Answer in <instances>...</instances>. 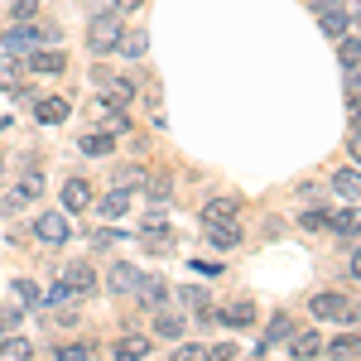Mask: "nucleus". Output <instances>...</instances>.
Returning <instances> with one entry per match:
<instances>
[{
    "mask_svg": "<svg viewBox=\"0 0 361 361\" xmlns=\"http://www.w3.org/2000/svg\"><path fill=\"white\" fill-rule=\"evenodd\" d=\"M135 299L145 308H164L169 304V284L159 275H140V284H135Z\"/></svg>",
    "mask_w": 361,
    "mask_h": 361,
    "instance_id": "obj_10",
    "label": "nucleus"
},
{
    "mask_svg": "<svg viewBox=\"0 0 361 361\" xmlns=\"http://www.w3.org/2000/svg\"><path fill=\"white\" fill-rule=\"evenodd\" d=\"M58 357H63V361H92L97 352H92L87 342H68V347H58Z\"/></svg>",
    "mask_w": 361,
    "mask_h": 361,
    "instance_id": "obj_33",
    "label": "nucleus"
},
{
    "mask_svg": "<svg viewBox=\"0 0 361 361\" xmlns=\"http://www.w3.org/2000/svg\"><path fill=\"white\" fill-rule=\"evenodd\" d=\"M222 323H226V328H255V304H246V299H241V304H231L222 313Z\"/></svg>",
    "mask_w": 361,
    "mask_h": 361,
    "instance_id": "obj_25",
    "label": "nucleus"
},
{
    "mask_svg": "<svg viewBox=\"0 0 361 361\" xmlns=\"http://www.w3.org/2000/svg\"><path fill=\"white\" fill-rule=\"evenodd\" d=\"M111 357H116V361H140V357H149V337H121Z\"/></svg>",
    "mask_w": 361,
    "mask_h": 361,
    "instance_id": "obj_20",
    "label": "nucleus"
},
{
    "mask_svg": "<svg viewBox=\"0 0 361 361\" xmlns=\"http://www.w3.org/2000/svg\"><path fill=\"white\" fill-rule=\"evenodd\" d=\"M333 193L361 197V169H337V173H333Z\"/></svg>",
    "mask_w": 361,
    "mask_h": 361,
    "instance_id": "obj_22",
    "label": "nucleus"
},
{
    "mask_svg": "<svg viewBox=\"0 0 361 361\" xmlns=\"http://www.w3.org/2000/svg\"><path fill=\"white\" fill-rule=\"evenodd\" d=\"M29 68L44 73V78H58V73L68 68V54H63V49H29Z\"/></svg>",
    "mask_w": 361,
    "mask_h": 361,
    "instance_id": "obj_8",
    "label": "nucleus"
},
{
    "mask_svg": "<svg viewBox=\"0 0 361 361\" xmlns=\"http://www.w3.org/2000/svg\"><path fill=\"white\" fill-rule=\"evenodd\" d=\"M130 202H135V197H130V188H121V183H116L111 193L102 197V202H92V207L102 212V222H121V217L130 212Z\"/></svg>",
    "mask_w": 361,
    "mask_h": 361,
    "instance_id": "obj_6",
    "label": "nucleus"
},
{
    "mask_svg": "<svg viewBox=\"0 0 361 361\" xmlns=\"http://www.w3.org/2000/svg\"><path fill=\"white\" fill-rule=\"evenodd\" d=\"M284 337H294V323H289V318L279 313V318H270V323H265V342H260L255 352H265L270 342H284Z\"/></svg>",
    "mask_w": 361,
    "mask_h": 361,
    "instance_id": "obj_27",
    "label": "nucleus"
},
{
    "mask_svg": "<svg viewBox=\"0 0 361 361\" xmlns=\"http://www.w3.org/2000/svg\"><path fill=\"white\" fill-rule=\"evenodd\" d=\"M116 183H121V188H140V183H145V169H121Z\"/></svg>",
    "mask_w": 361,
    "mask_h": 361,
    "instance_id": "obj_36",
    "label": "nucleus"
},
{
    "mask_svg": "<svg viewBox=\"0 0 361 361\" xmlns=\"http://www.w3.org/2000/svg\"><path fill=\"white\" fill-rule=\"evenodd\" d=\"M323 352V337L318 333H294L289 337V357H318Z\"/></svg>",
    "mask_w": 361,
    "mask_h": 361,
    "instance_id": "obj_24",
    "label": "nucleus"
},
{
    "mask_svg": "<svg viewBox=\"0 0 361 361\" xmlns=\"http://www.w3.org/2000/svg\"><path fill=\"white\" fill-rule=\"evenodd\" d=\"M34 236H39V246H68L73 241V212H39Z\"/></svg>",
    "mask_w": 361,
    "mask_h": 361,
    "instance_id": "obj_2",
    "label": "nucleus"
},
{
    "mask_svg": "<svg viewBox=\"0 0 361 361\" xmlns=\"http://www.w3.org/2000/svg\"><path fill=\"white\" fill-rule=\"evenodd\" d=\"M78 149H82L87 159H106V154L116 149V140H111V130H92V135L78 140Z\"/></svg>",
    "mask_w": 361,
    "mask_h": 361,
    "instance_id": "obj_17",
    "label": "nucleus"
},
{
    "mask_svg": "<svg viewBox=\"0 0 361 361\" xmlns=\"http://www.w3.org/2000/svg\"><path fill=\"white\" fill-rule=\"evenodd\" d=\"M121 15H111V10H102V15H92V25H87V49L97 58L116 54V44H121Z\"/></svg>",
    "mask_w": 361,
    "mask_h": 361,
    "instance_id": "obj_1",
    "label": "nucleus"
},
{
    "mask_svg": "<svg viewBox=\"0 0 361 361\" xmlns=\"http://www.w3.org/2000/svg\"><path fill=\"white\" fill-rule=\"evenodd\" d=\"M39 193H44V169L29 164L25 173H20V183H15V197H10V207H20V202H34Z\"/></svg>",
    "mask_w": 361,
    "mask_h": 361,
    "instance_id": "obj_9",
    "label": "nucleus"
},
{
    "mask_svg": "<svg viewBox=\"0 0 361 361\" xmlns=\"http://www.w3.org/2000/svg\"><path fill=\"white\" fill-rule=\"evenodd\" d=\"M63 279H68V284H73V289H78V294H92V289H97V270H92V265H87V260H73V265H63Z\"/></svg>",
    "mask_w": 361,
    "mask_h": 361,
    "instance_id": "obj_15",
    "label": "nucleus"
},
{
    "mask_svg": "<svg viewBox=\"0 0 361 361\" xmlns=\"http://www.w3.org/2000/svg\"><path fill=\"white\" fill-rule=\"evenodd\" d=\"M97 126L111 130V135L130 130V126H126V106H116V102H106V97H97Z\"/></svg>",
    "mask_w": 361,
    "mask_h": 361,
    "instance_id": "obj_13",
    "label": "nucleus"
},
{
    "mask_svg": "<svg viewBox=\"0 0 361 361\" xmlns=\"http://www.w3.org/2000/svg\"><path fill=\"white\" fill-rule=\"evenodd\" d=\"M178 357H183V361H202V357H207V347H197V342H178Z\"/></svg>",
    "mask_w": 361,
    "mask_h": 361,
    "instance_id": "obj_37",
    "label": "nucleus"
},
{
    "mask_svg": "<svg viewBox=\"0 0 361 361\" xmlns=\"http://www.w3.org/2000/svg\"><path fill=\"white\" fill-rule=\"evenodd\" d=\"M34 116H39L44 126H63V121L73 116V106H68V97H44V102H34Z\"/></svg>",
    "mask_w": 361,
    "mask_h": 361,
    "instance_id": "obj_14",
    "label": "nucleus"
},
{
    "mask_svg": "<svg viewBox=\"0 0 361 361\" xmlns=\"http://www.w3.org/2000/svg\"><path fill=\"white\" fill-rule=\"evenodd\" d=\"M318 29H323V34H333V39L347 34V10H342V0H333V5H323V10H318Z\"/></svg>",
    "mask_w": 361,
    "mask_h": 361,
    "instance_id": "obj_16",
    "label": "nucleus"
},
{
    "mask_svg": "<svg viewBox=\"0 0 361 361\" xmlns=\"http://www.w3.org/2000/svg\"><path fill=\"white\" fill-rule=\"evenodd\" d=\"M116 54H126V58H145V54H149V39H145V29H130V34H121Z\"/></svg>",
    "mask_w": 361,
    "mask_h": 361,
    "instance_id": "obj_23",
    "label": "nucleus"
},
{
    "mask_svg": "<svg viewBox=\"0 0 361 361\" xmlns=\"http://www.w3.org/2000/svg\"><path fill=\"white\" fill-rule=\"evenodd\" d=\"M92 207V183L87 178H68L63 183V212H87Z\"/></svg>",
    "mask_w": 361,
    "mask_h": 361,
    "instance_id": "obj_12",
    "label": "nucleus"
},
{
    "mask_svg": "<svg viewBox=\"0 0 361 361\" xmlns=\"http://www.w3.org/2000/svg\"><path fill=\"white\" fill-rule=\"evenodd\" d=\"M328 231H333V236H342V241L361 236V207H342V212H328Z\"/></svg>",
    "mask_w": 361,
    "mask_h": 361,
    "instance_id": "obj_11",
    "label": "nucleus"
},
{
    "mask_svg": "<svg viewBox=\"0 0 361 361\" xmlns=\"http://www.w3.org/2000/svg\"><path fill=\"white\" fill-rule=\"evenodd\" d=\"M116 5H121V10H135V5H140V0H116Z\"/></svg>",
    "mask_w": 361,
    "mask_h": 361,
    "instance_id": "obj_44",
    "label": "nucleus"
},
{
    "mask_svg": "<svg viewBox=\"0 0 361 361\" xmlns=\"http://www.w3.org/2000/svg\"><path fill=\"white\" fill-rule=\"evenodd\" d=\"M20 82V68H15V58H0V87H15Z\"/></svg>",
    "mask_w": 361,
    "mask_h": 361,
    "instance_id": "obj_35",
    "label": "nucleus"
},
{
    "mask_svg": "<svg viewBox=\"0 0 361 361\" xmlns=\"http://www.w3.org/2000/svg\"><path fill=\"white\" fill-rule=\"evenodd\" d=\"M308 313H313V318H342V313H347V294H337V289H318V294L308 299Z\"/></svg>",
    "mask_w": 361,
    "mask_h": 361,
    "instance_id": "obj_7",
    "label": "nucleus"
},
{
    "mask_svg": "<svg viewBox=\"0 0 361 361\" xmlns=\"http://www.w3.org/2000/svg\"><path fill=\"white\" fill-rule=\"evenodd\" d=\"M135 284H140L135 265H111V289L116 294H135Z\"/></svg>",
    "mask_w": 361,
    "mask_h": 361,
    "instance_id": "obj_26",
    "label": "nucleus"
},
{
    "mask_svg": "<svg viewBox=\"0 0 361 361\" xmlns=\"http://www.w3.org/2000/svg\"><path fill=\"white\" fill-rule=\"evenodd\" d=\"M212 217H236V197H212L202 207V222H212Z\"/></svg>",
    "mask_w": 361,
    "mask_h": 361,
    "instance_id": "obj_31",
    "label": "nucleus"
},
{
    "mask_svg": "<svg viewBox=\"0 0 361 361\" xmlns=\"http://www.w3.org/2000/svg\"><path fill=\"white\" fill-rule=\"evenodd\" d=\"M323 352H328V357H342V361H357L361 357V337L357 333H337L333 342H323Z\"/></svg>",
    "mask_w": 361,
    "mask_h": 361,
    "instance_id": "obj_18",
    "label": "nucleus"
},
{
    "mask_svg": "<svg viewBox=\"0 0 361 361\" xmlns=\"http://www.w3.org/2000/svg\"><path fill=\"white\" fill-rule=\"evenodd\" d=\"M0 357L5 361H25V357H34V347H29V337H5V342H0Z\"/></svg>",
    "mask_w": 361,
    "mask_h": 361,
    "instance_id": "obj_30",
    "label": "nucleus"
},
{
    "mask_svg": "<svg viewBox=\"0 0 361 361\" xmlns=\"http://www.w3.org/2000/svg\"><path fill=\"white\" fill-rule=\"evenodd\" d=\"M178 304L193 308V313H207V308H212V294H207L202 284H183V289H178Z\"/></svg>",
    "mask_w": 361,
    "mask_h": 361,
    "instance_id": "obj_21",
    "label": "nucleus"
},
{
    "mask_svg": "<svg viewBox=\"0 0 361 361\" xmlns=\"http://www.w3.org/2000/svg\"><path fill=\"white\" fill-rule=\"evenodd\" d=\"M73 299H78V289H73L63 275H58V284H49V294H44V304H54V308H68Z\"/></svg>",
    "mask_w": 361,
    "mask_h": 361,
    "instance_id": "obj_28",
    "label": "nucleus"
},
{
    "mask_svg": "<svg viewBox=\"0 0 361 361\" xmlns=\"http://www.w3.org/2000/svg\"><path fill=\"white\" fill-rule=\"evenodd\" d=\"M304 226H308V231H318V226H328V212H304Z\"/></svg>",
    "mask_w": 361,
    "mask_h": 361,
    "instance_id": "obj_40",
    "label": "nucleus"
},
{
    "mask_svg": "<svg viewBox=\"0 0 361 361\" xmlns=\"http://www.w3.org/2000/svg\"><path fill=\"white\" fill-rule=\"evenodd\" d=\"M342 10H347V20H361V0H342Z\"/></svg>",
    "mask_w": 361,
    "mask_h": 361,
    "instance_id": "obj_41",
    "label": "nucleus"
},
{
    "mask_svg": "<svg viewBox=\"0 0 361 361\" xmlns=\"http://www.w3.org/2000/svg\"><path fill=\"white\" fill-rule=\"evenodd\" d=\"M10 289H15V299H20V304H39V284H34V279H15Z\"/></svg>",
    "mask_w": 361,
    "mask_h": 361,
    "instance_id": "obj_34",
    "label": "nucleus"
},
{
    "mask_svg": "<svg viewBox=\"0 0 361 361\" xmlns=\"http://www.w3.org/2000/svg\"><path fill=\"white\" fill-rule=\"evenodd\" d=\"M337 58H342V68H357L361 63V39L357 34H342V39H337Z\"/></svg>",
    "mask_w": 361,
    "mask_h": 361,
    "instance_id": "obj_29",
    "label": "nucleus"
},
{
    "mask_svg": "<svg viewBox=\"0 0 361 361\" xmlns=\"http://www.w3.org/2000/svg\"><path fill=\"white\" fill-rule=\"evenodd\" d=\"M183 333H188V318H173V313H159V318H154V337L183 342Z\"/></svg>",
    "mask_w": 361,
    "mask_h": 361,
    "instance_id": "obj_19",
    "label": "nucleus"
},
{
    "mask_svg": "<svg viewBox=\"0 0 361 361\" xmlns=\"http://www.w3.org/2000/svg\"><path fill=\"white\" fill-rule=\"evenodd\" d=\"M347 149H352V164H361V126L347 135Z\"/></svg>",
    "mask_w": 361,
    "mask_h": 361,
    "instance_id": "obj_39",
    "label": "nucleus"
},
{
    "mask_svg": "<svg viewBox=\"0 0 361 361\" xmlns=\"http://www.w3.org/2000/svg\"><path fill=\"white\" fill-rule=\"evenodd\" d=\"M169 197H173V183H169V178H149V202H154V207H164Z\"/></svg>",
    "mask_w": 361,
    "mask_h": 361,
    "instance_id": "obj_32",
    "label": "nucleus"
},
{
    "mask_svg": "<svg viewBox=\"0 0 361 361\" xmlns=\"http://www.w3.org/2000/svg\"><path fill=\"white\" fill-rule=\"evenodd\" d=\"M347 318H352V323L361 328V304H347Z\"/></svg>",
    "mask_w": 361,
    "mask_h": 361,
    "instance_id": "obj_43",
    "label": "nucleus"
},
{
    "mask_svg": "<svg viewBox=\"0 0 361 361\" xmlns=\"http://www.w3.org/2000/svg\"><path fill=\"white\" fill-rule=\"evenodd\" d=\"M347 270H352V279H361V250H352V260H347Z\"/></svg>",
    "mask_w": 361,
    "mask_h": 361,
    "instance_id": "obj_42",
    "label": "nucleus"
},
{
    "mask_svg": "<svg viewBox=\"0 0 361 361\" xmlns=\"http://www.w3.org/2000/svg\"><path fill=\"white\" fill-rule=\"evenodd\" d=\"M39 15V0H15V20H34Z\"/></svg>",
    "mask_w": 361,
    "mask_h": 361,
    "instance_id": "obj_38",
    "label": "nucleus"
},
{
    "mask_svg": "<svg viewBox=\"0 0 361 361\" xmlns=\"http://www.w3.org/2000/svg\"><path fill=\"white\" fill-rule=\"evenodd\" d=\"M39 29H29V20H15V29L5 34V54L10 58H29V49H39Z\"/></svg>",
    "mask_w": 361,
    "mask_h": 361,
    "instance_id": "obj_4",
    "label": "nucleus"
},
{
    "mask_svg": "<svg viewBox=\"0 0 361 361\" xmlns=\"http://www.w3.org/2000/svg\"><path fill=\"white\" fill-rule=\"evenodd\" d=\"M207 226V246L212 250H236L241 246V222L236 217H212V222H202Z\"/></svg>",
    "mask_w": 361,
    "mask_h": 361,
    "instance_id": "obj_3",
    "label": "nucleus"
},
{
    "mask_svg": "<svg viewBox=\"0 0 361 361\" xmlns=\"http://www.w3.org/2000/svg\"><path fill=\"white\" fill-rule=\"evenodd\" d=\"M92 82L102 87V97L116 102V106H130V102H135V82H130V78H106V73L97 68V78H92Z\"/></svg>",
    "mask_w": 361,
    "mask_h": 361,
    "instance_id": "obj_5",
    "label": "nucleus"
}]
</instances>
